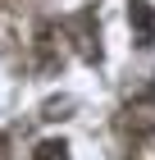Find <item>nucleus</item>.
<instances>
[{
  "label": "nucleus",
  "mask_w": 155,
  "mask_h": 160,
  "mask_svg": "<svg viewBox=\"0 0 155 160\" xmlns=\"http://www.w3.org/2000/svg\"><path fill=\"white\" fill-rule=\"evenodd\" d=\"M64 37H73V50L82 55L87 64L100 60V23H96V9H78L73 18H64Z\"/></svg>",
  "instance_id": "f257e3e1"
},
{
  "label": "nucleus",
  "mask_w": 155,
  "mask_h": 160,
  "mask_svg": "<svg viewBox=\"0 0 155 160\" xmlns=\"http://www.w3.org/2000/svg\"><path fill=\"white\" fill-rule=\"evenodd\" d=\"M128 28H132V41L142 50L155 41V9H151V0H128Z\"/></svg>",
  "instance_id": "f03ea898"
},
{
  "label": "nucleus",
  "mask_w": 155,
  "mask_h": 160,
  "mask_svg": "<svg viewBox=\"0 0 155 160\" xmlns=\"http://www.w3.org/2000/svg\"><path fill=\"white\" fill-rule=\"evenodd\" d=\"M32 160H69V142H36L32 147Z\"/></svg>",
  "instance_id": "7ed1b4c3"
},
{
  "label": "nucleus",
  "mask_w": 155,
  "mask_h": 160,
  "mask_svg": "<svg viewBox=\"0 0 155 160\" xmlns=\"http://www.w3.org/2000/svg\"><path fill=\"white\" fill-rule=\"evenodd\" d=\"M69 110H73V101H69V96L46 101V114H41V119H69Z\"/></svg>",
  "instance_id": "20e7f679"
}]
</instances>
